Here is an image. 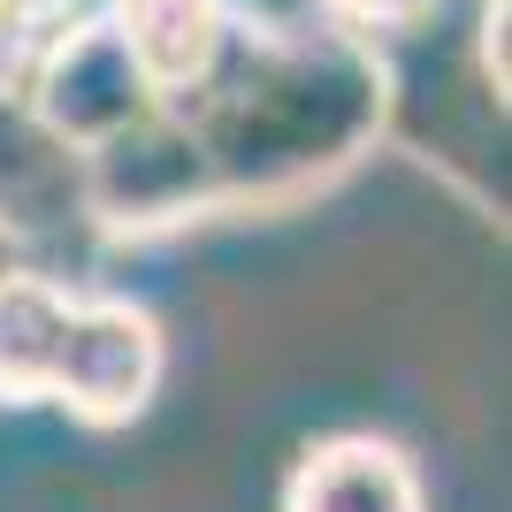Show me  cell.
<instances>
[{
    "mask_svg": "<svg viewBox=\"0 0 512 512\" xmlns=\"http://www.w3.org/2000/svg\"><path fill=\"white\" fill-rule=\"evenodd\" d=\"M176 115L199 130L222 207H283L344 176L390 123V69L344 23H230L222 62Z\"/></svg>",
    "mask_w": 512,
    "mask_h": 512,
    "instance_id": "1",
    "label": "cell"
},
{
    "mask_svg": "<svg viewBox=\"0 0 512 512\" xmlns=\"http://www.w3.org/2000/svg\"><path fill=\"white\" fill-rule=\"evenodd\" d=\"M77 161H85V222L107 237H153V230H176V222H199V214L222 207L207 146L169 100L146 107L138 123L107 130Z\"/></svg>",
    "mask_w": 512,
    "mask_h": 512,
    "instance_id": "2",
    "label": "cell"
},
{
    "mask_svg": "<svg viewBox=\"0 0 512 512\" xmlns=\"http://www.w3.org/2000/svg\"><path fill=\"white\" fill-rule=\"evenodd\" d=\"M16 92L31 100V115H39L54 138H69L77 153L100 146L107 130L138 123L146 107H161V92H153V77L138 69L123 23H115V8L62 16L39 39V54H31V69H23Z\"/></svg>",
    "mask_w": 512,
    "mask_h": 512,
    "instance_id": "3",
    "label": "cell"
},
{
    "mask_svg": "<svg viewBox=\"0 0 512 512\" xmlns=\"http://www.w3.org/2000/svg\"><path fill=\"white\" fill-rule=\"evenodd\" d=\"M161 383H169V337L146 306L130 299L69 306V337H62V360H54L46 406H62L85 428H130L153 413Z\"/></svg>",
    "mask_w": 512,
    "mask_h": 512,
    "instance_id": "4",
    "label": "cell"
},
{
    "mask_svg": "<svg viewBox=\"0 0 512 512\" xmlns=\"http://www.w3.org/2000/svg\"><path fill=\"white\" fill-rule=\"evenodd\" d=\"M85 222V161L69 138L31 115L23 92H0V237L8 245H39Z\"/></svg>",
    "mask_w": 512,
    "mask_h": 512,
    "instance_id": "5",
    "label": "cell"
},
{
    "mask_svg": "<svg viewBox=\"0 0 512 512\" xmlns=\"http://www.w3.org/2000/svg\"><path fill=\"white\" fill-rule=\"evenodd\" d=\"M283 512H428V482L406 444L375 428H337L291 459Z\"/></svg>",
    "mask_w": 512,
    "mask_h": 512,
    "instance_id": "6",
    "label": "cell"
},
{
    "mask_svg": "<svg viewBox=\"0 0 512 512\" xmlns=\"http://www.w3.org/2000/svg\"><path fill=\"white\" fill-rule=\"evenodd\" d=\"M77 291L46 268H0V406H46Z\"/></svg>",
    "mask_w": 512,
    "mask_h": 512,
    "instance_id": "7",
    "label": "cell"
},
{
    "mask_svg": "<svg viewBox=\"0 0 512 512\" xmlns=\"http://www.w3.org/2000/svg\"><path fill=\"white\" fill-rule=\"evenodd\" d=\"M115 23H123L138 69L153 77V92L176 100V92H192L222 62L237 8L230 0H115Z\"/></svg>",
    "mask_w": 512,
    "mask_h": 512,
    "instance_id": "8",
    "label": "cell"
},
{
    "mask_svg": "<svg viewBox=\"0 0 512 512\" xmlns=\"http://www.w3.org/2000/svg\"><path fill=\"white\" fill-rule=\"evenodd\" d=\"M314 8L344 31H421L444 0H314Z\"/></svg>",
    "mask_w": 512,
    "mask_h": 512,
    "instance_id": "9",
    "label": "cell"
},
{
    "mask_svg": "<svg viewBox=\"0 0 512 512\" xmlns=\"http://www.w3.org/2000/svg\"><path fill=\"white\" fill-rule=\"evenodd\" d=\"M0 8H16L23 23H39V31H54V23H62L69 8H77V0H0Z\"/></svg>",
    "mask_w": 512,
    "mask_h": 512,
    "instance_id": "10",
    "label": "cell"
}]
</instances>
